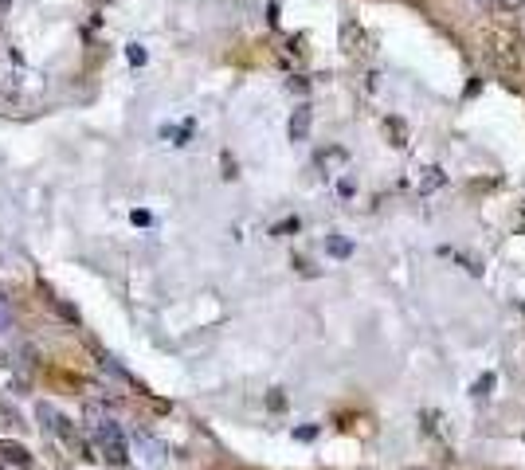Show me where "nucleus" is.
Masks as SVG:
<instances>
[{"instance_id":"nucleus-1","label":"nucleus","mask_w":525,"mask_h":470,"mask_svg":"<svg viewBox=\"0 0 525 470\" xmlns=\"http://www.w3.org/2000/svg\"><path fill=\"white\" fill-rule=\"evenodd\" d=\"M91 439H95V451L110 463V467H122L130 459V447H126V431L114 420H95L91 423Z\"/></svg>"},{"instance_id":"nucleus-2","label":"nucleus","mask_w":525,"mask_h":470,"mask_svg":"<svg viewBox=\"0 0 525 470\" xmlns=\"http://www.w3.org/2000/svg\"><path fill=\"white\" fill-rule=\"evenodd\" d=\"M36 412H40V420H48V431L55 435V439H59V443H67L71 451H83V443H79V431H75V423L67 420V416H59L51 404H40Z\"/></svg>"},{"instance_id":"nucleus-3","label":"nucleus","mask_w":525,"mask_h":470,"mask_svg":"<svg viewBox=\"0 0 525 470\" xmlns=\"http://www.w3.org/2000/svg\"><path fill=\"white\" fill-rule=\"evenodd\" d=\"M310 122H314L310 106H298V110H294V118H290V141H306V134H310Z\"/></svg>"},{"instance_id":"nucleus-4","label":"nucleus","mask_w":525,"mask_h":470,"mask_svg":"<svg viewBox=\"0 0 525 470\" xmlns=\"http://www.w3.org/2000/svg\"><path fill=\"white\" fill-rule=\"evenodd\" d=\"M0 463H12V467H28L32 455L20 447V443H0Z\"/></svg>"},{"instance_id":"nucleus-5","label":"nucleus","mask_w":525,"mask_h":470,"mask_svg":"<svg viewBox=\"0 0 525 470\" xmlns=\"http://www.w3.org/2000/svg\"><path fill=\"white\" fill-rule=\"evenodd\" d=\"M12 322H16V314H12V298L0 290V333L12 326Z\"/></svg>"},{"instance_id":"nucleus-6","label":"nucleus","mask_w":525,"mask_h":470,"mask_svg":"<svg viewBox=\"0 0 525 470\" xmlns=\"http://www.w3.org/2000/svg\"><path fill=\"white\" fill-rule=\"evenodd\" d=\"M486 4H494V8H514V4H522V0H486Z\"/></svg>"}]
</instances>
